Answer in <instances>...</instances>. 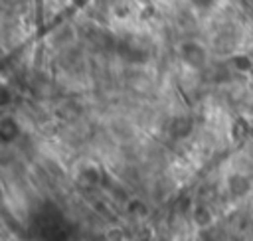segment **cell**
I'll use <instances>...</instances> for the list:
<instances>
[{
	"label": "cell",
	"instance_id": "1",
	"mask_svg": "<svg viewBox=\"0 0 253 241\" xmlns=\"http://www.w3.org/2000/svg\"><path fill=\"white\" fill-rule=\"evenodd\" d=\"M38 233L43 241H67L69 225L55 209H43L38 215Z\"/></svg>",
	"mask_w": 253,
	"mask_h": 241
},
{
	"label": "cell",
	"instance_id": "2",
	"mask_svg": "<svg viewBox=\"0 0 253 241\" xmlns=\"http://www.w3.org/2000/svg\"><path fill=\"white\" fill-rule=\"evenodd\" d=\"M180 55L194 69H202L206 65V49L196 41H186L180 49Z\"/></svg>",
	"mask_w": 253,
	"mask_h": 241
},
{
	"label": "cell",
	"instance_id": "3",
	"mask_svg": "<svg viewBox=\"0 0 253 241\" xmlns=\"http://www.w3.org/2000/svg\"><path fill=\"white\" fill-rule=\"evenodd\" d=\"M166 130L172 138H186L192 132V119L188 117H174L170 119V122L166 124Z\"/></svg>",
	"mask_w": 253,
	"mask_h": 241
},
{
	"label": "cell",
	"instance_id": "4",
	"mask_svg": "<svg viewBox=\"0 0 253 241\" xmlns=\"http://www.w3.org/2000/svg\"><path fill=\"white\" fill-rule=\"evenodd\" d=\"M18 134H20L18 122H16L12 117H4V119L0 120V136H2V140H4V142H12V140L18 138Z\"/></svg>",
	"mask_w": 253,
	"mask_h": 241
},
{
	"label": "cell",
	"instance_id": "5",
	"mask_svg": "<svg viewBox=\"0 0 253 241\" xmlns=\"http://www.w3.org/2000/svg\"><path fill=\"white\" fill-rule=\"evenodd\" d=\"M249 190H251V180H249L247 176L235 174V176L229 178V192H231L233 196H243V194H247Z\"/></svg>",
	"mask_w": 253,
	"mask_h": 241
},
{
	"label": "cell",
	"instance_id": "6",
	"mask_svg": "<svg viewBox=\"0 0 253 241\" xmlns=\"http://www.w3.org/2000/svg\"><path fill=\"white\" fill-rule=\"evenodd\" d=\"M190 2H192L196 8H200V10H208V8H211L217 0H190Z\"/></svg>",
	"mask_w": 253,
	"mask_h": 241
},
{
	"label": "cell",
	"instance_id": "7",
	"mask_svg": "<svg viewBox=\"0 0 253 241\" xmlns=\"http://www.w3.org/2000/svg\"><path fill=\"white\" fill-rule=\"evenodd\" d=\"M156 241H164V239H156Z\"/></svg>",
	"mask_w": 253,
	"mask_h": 241
}]
</instances>
